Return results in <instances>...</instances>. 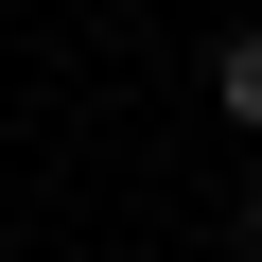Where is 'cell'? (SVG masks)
Listing matches in <instances>:
<instances>
[{
  "instance_id": "cell-1",
  "label": "cell",
  "mask_w": 262,
  "mask_h": 262,
  "mask_svg": "<svg viewBox=\"0 0 262 262\" xmlns=\"http://www.w3.org/2000/svg\"><path fill=\"white\" fill-rule=\"evenodd\" d=\"M192 122H227V140H262V18H227L192 53Z\"/></svg>"
},
{
  "instance_id": "cell-2",
  "label": "cell",
  "mask_w": 262,
  "mask_h": 262,
  "mask_svg": "<svg viewBox=\"0 0 262 262\" xmlns=\"http://www.w3.org/2000/svg\"><path fill=\"white\" fill-rule=\"evenodd\" d=\"M227 262H262V175H245V210H227Z\"/></svg>"
}]
</instances>
